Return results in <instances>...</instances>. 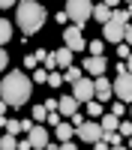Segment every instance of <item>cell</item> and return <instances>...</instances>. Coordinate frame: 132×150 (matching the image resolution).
<instances>
[{
    "instance_id": "obj_16",
    "label": "cell",
    "mask_w": 132,
    "mask_h": 150,
    "mask_svg": "<svg viewBox=\"0 0 132 150\" xmlns=\"http://www.w3.org/2000/svg\"><path fill=\"white\" fill-rule=\"evenodd\" d=\"M99 126H102V132H117V126H120V117H114L111 111H108V114H102Z\"/></svg>"
},
{
    "instance_id": "obj_12",
    "label": "cell",
    "mask_w": 132,
    "mask_h": 150,
    "mask_svg": "<svg viewBox=\"0 0 132 150\" xmlns=\"http://www.w3.org/2000/svg\"><path fill=\"white\" fill-rule=\"evenodd\" d=\"M93 84H96V102H108V99L114 96V84L108 81L105 75L102 78H93Z\"/></svg>"
},
{
    "instance_id": "obj_3",
    "label": "cell",
    "mask_w": 132,
    "mask_h": 150,
    "mask_svg": "<svg viewBox=\"0 0 132 150\" xmlns=\"http://www.w3.org/2000/svg\"><path fill=\"white\" fill-rule=\"evenodd\" d=\"M93 9H96V3H90V0H69L63 12L69 15V21L75 24L78 30H84V24L93 18Z\"/></svg>"
},
{
    "instance_id": "obj_8",
    "label": "cell",
    "mask_w": 132,
    "mask_h": 150,
    "mask_svg": "<svg viewBox=\"0 0 132 150\" xmlns=\"http://www.w3.org/2000/svg\"><path fill=\"white\" fill-rule=\"evenodd\" d=\"M114 84V96H117V102H123V105H132V75H117V78L111 81Z\"/></svg>"
},
{
    "instance_id": "obj_13",
    "label": "cell",
    "mask_w": 132,
    "mask_h": 150,
    "mask_svg": "<svg viewBox=\"0 0 132 150\" xmlns=\"http://www.w3.org/2000/svg\"><path fill=\"white\" fill-rule=\"evenodd\" d=\"M78 108H81V105L75 102V96H60V105H57L60 117H69V120H72V117L78 114Z\"/></svg>"
},
{
    "instance_id": "obj_27",
    "label": "cell",
    "mask_w": 132,
    "mask_h": 150,
    "mask_svg": "<svg viewBox=\"0 0 132 150\" xmlns=\"http://www.w3.org/2000/svg\"><path fill=\"white\" fill-rule=\"evenodd\" d=\"M30 78H33L36 84H42V81H48V69H36V72L30 75Z\"/></svg>"
},
{
    "instance_id": "obj_21",
    "label": "cell",
    "mask_w": 132,
    "mask_h": 150,
    "mask_svg": "<svg viewBox=\"0 0 132 150\" xmlns=\"http://www.w3.org/2000/svg\"><path fill=\"white\" fill-rule=\"evenodd\" d=\"M30 117H33V123H42V120H48V108H45V102L33 105V108H30Z\"/></svg>"
},
{
    "instance_id": "obj_10",
    "label": "cell",
    "mask_w": 132,
    "mask_h": 150,
    "mask_svg": "<svg viewBox=\"0 0 132 150\" xmlns=\"http://www.w3.org/2000/svg\"><path fill=\"white\" fill-rule=\"evenodd\" d=\"M105 69H108V60L105 57H87V60H84V72L93 75V78H102Z\"/></svg>"
},
{
    "instance_id": "obj_32",
    "label": "cell",
    "mask_w": 132,
    "mask_h": 150,
    "mask_svg": "<svg viewBox=\"0 0 132 150\" xmlns=\"http://www.w3.org/2000/svg\"><path fill=\"white\" fill-rule=\"evenodd\" d=\"M33 126H36V123H33V117H24V120H21V129H24V132H30Z\"/></svg>"
},
{
    "instance_id": "obj_41",
    "label": "cell",
    "mask_w": 132,
    "mask_h": 150,
    "mask_svg": "<svg viewBox=\"0 0 132 150\" xmlns=\"http://www.w3.org/2000/svg\"><path fill=\"white\" fill-rule=\"evenodd\" d=\"M45 150H60V144H57V141H51V144H48Z\"/></svg>"
},
{
    "instance_id": "obj_14",
    "label": "cell",
    "mask_w": 132,
    "mask_h": 150,
    "mask_svg": "<svg viewBox=\"0 0 132 150\" xmlns=\"http://www.w3.org/2000/svg\"><path fill=\"white\" fill-rule=\"evenodd\" d=\"M72 135H75V126H72V123H60V126L54 129V138H57V144H66V141H72Z\"/></svg>"
},
{
    "instance_id": "obj_31",
    "label": "cell",
    "mask_w": 132,
    "mask_h": 150,
    "mask_svg": "<svg viewBox=\"0 0 132 150\" xmlns=\"http://www.w3.org/2000/svg\"><path fill=\"white\" fill-rule=\"evenodd\" d=\"M129 51H132V48H129L126 42H123V45H117V54H120V57H123V60H129V57H132Z\"/></svg>"
},
{
    "instance_id": "obj_11",
    "label": "cell",
    "mask_w": 132,
    "mask_h": 150,
    "mask_svg": "<svg viewBox=\"0 0 132 150\" xmlns=\"http://www.w3.org/2000/svg\"><path fill=\"white\" fill-rule=\"evenodd\" d=\"M51 60H54V66L60 69V72H66L69 66H75L72 60H75V54L69 51V48H57V51H51Z\"/></svg>"
},
{
    "instance_id": "obj_29",
    "label": "cell",
    "mask_w": 132,
    "mask_h": 150,
    "mask_svg": "<svg viewBox=\"0 0 132 150\" xmlns=\"http://www.w3.org/2000/svg\"><path fill=\"white\" fill-rule=\"evenodd\" d=\"M60 123H63V120H60V111H51V114H48V126H60Z\"/></svg>"
},
{
    "instance_id": "obj_9",
    "label": "cell",
    "mask_w": 132,
    "mask_h": 150,
    "mask_svg": "<svg viewBox=\"0 0 132 150\" xmlns=\"http://www.w3.org/2000/svg\"><path fill=\"white\" fill-rule=\"evenodd\" d=\"M27 141H30L33 150H45L48 144H51V135H48V129L42 126V123H36V126L27 132Z\"/></svg>"
},
{
    "instance_id": "obj_18",
    "label": "cell",
    "mask_w": 132,
    "mask_h": 150,
    "mask_svg": "<svg viewBox=\"0 0 132 150\" xmlns=\"http://www.w3.org/2000/svg\"><path fill=\"white\" fill-rule=\"evenodd\" d=\"M84 108H87V117H90V120H96V117H102V114H108V111L102 108V102H96V99H93V102H87Z\"/></svg>"
},
{
    "instance_id": "obj_17",
    "label": "cell",
    "mask_w": 132,
    "mask_h": 150,
    "mask_svg": "<svg viewBox=\"0 0 132 150\" xmlns=\"http://www.w3.org/2000/svg\"><path fill=\"white\" fill-rule=\"evenodd\" d=\"M9 39H12V24L6 18H0V48H6Z\"/></svg>"
},
{
    "instance_id": "obj_35",
    "label": "cell",
    "mask_w": 132,
    "mask_h": 150,
    "mask_svg": "<svg viewBox=\"0 0 132 150\" xmlns=\"http://www.w3.org/2000/svg\"><path fill=\"white\" fill-rule=\"evenodd\" d=\"M81 123H84V117H81V111H78V114H75V117H72V126H75V129H78V126H81Z\"/></svg>"
},
{
    "instance_id": "obj_43",
    "label": "cell",
    "mask_w": 132,
    "mask_h": 150,
    "mask_svg": "<svg viewBox=\"0 0 132 150\" xmlns=\"http://www.w3.org/2000/svg\"><path fill=\"white\" fill-rule=\"evenodd\" d=\"M111 150H129V147H126V144H120V147H111Z\"/></svg>"
},
{
    "instance_id": "obj_1",
    "label": "cell",
    "mask_w": 132,
    "mask_h": 150,
    "mask_svg": "<svg viewBox=\"0 0 132 150\" xmlns=\"http://www.w3.org/2000/svg\"><path fill=\"white\" fill-rule=\"evenodd\" d=\"M30 96H33V78H27V72L12 69V72L3 75V81H0V99L6 105L21 108V105L30 102Z\"/></svg>"
},
{
    "instance_id": "obj_40",
    "label": "cell",
    "mask_w": 132,
    "mask_h": 150,
    "mask_svg": "<svg viewBox=\"0 0 132 150\" xmlns=\"http://www.w3.org/2000/svg\"><path fill=\"white\" fill-rule=\"evenodd\" d=\"M0 117H6V102L0 99Z\"/></svg>"
},
{
    "instance_id": "obj_19",
    "label": "cell",
    "mask_w": 132,
    "mask_h": 150,
    "mask_svg": "<svg viewBox=\"0 0 132 150\" xmlns=\"http://www.w3.org/2000/svg\"><path fill=\"white\" fill-rule=\"evenodd\" d=\"M81 78H84V72H81L78 66H69V69L63 72V81H66V84H78Z\"/></svg>"
},
{
    "instance_id": "obj_26",
    "label": "cell",
    "mask_w": 132,
    "mask_h": 150,
    "mask_svg": "<svg viewBox=\"0 0 132 150\" xmlns=\"http://www.w3.org/2000/svg\"><path fill=\"white\" fill-rule=\"evenodd\" d=\"M33 57H36V63H39V66H45V63H48V57H51V51H45V48H36Z\"/></svg>"
},
{
    "instance_id": "obj_23",
    "label": "cell",
    "mask_w": 132,
    "mask_h": 150,
    "mask_svg": "<svg viewBox=\"0 0 132 150\" xmlns=\"http://www.w3.org/2000/svg\"><path fill=\"white\" fill-rule=\"evenodd\" d=\"M3 132H6V135H18V132H24V129H21V120H12V117H9L6 126H3Z\"/></svg>"
},
{
    "instance_id": "obj_34",
    "label": "cell",
    "mask_w": 132,
    "mask_h": 150,
    "mask_svg": "<svg viewBox=\"0 0 132 150\" xmlns=\"http://www.w3.org/2000/svg\"><path fill=\"white\" fill-rule=\"evenodd\" d=\"M54 21L63 24V21H69V15H66V12H54Z\"/></svg>"
},
{
    "instance_id": "obj_30",
    "label": "cell",
    "mask_w": 132,
    "mask_h": 150,
    "mask_svg": "<svg viewBox=\"0 0 132 150\" xmlns=\"http://www.w3.org/2000/svg\"><path fill=\"white\" fill-rule=\"evenodd\" d=\"M6 63H9V51L0 48V72H6Z\"/></svg>"
},
{
    "instance_id": "obj_6",
    "label": "cell",
    "mask_w": 132,
    "mask_h": 150,
    "mask_svg": "<svg viewBox=\"0 0 132 150\" xmlns=\"http://www.w3.org/2000/svg\"><path fill=\"white\" fill-rule=\"evenodd\" d=\"M75 135H78V141H84V144H96V141H102V126L96 120H84L81 126L75 129Z\"/></svg>"
},
{
    "instance_id": "obj_5",
    "label": "cell",
    "mask_w": 132,
    "mask_h": 150,
    "mask_svg": "<svg viewBox=\"0 0 132 150\" xmlns=\"http://www.w3.org/2000/svg\"><path fill=\"white\" fill-rule=\"evenodd\" d=\"M72 96H75L78 105L93 102V99H96V84H93V78H81L78 84H72Z\"/></svg>"
},
{
    "instance_id": "obj_37",
    "label": "cell",
    "mask_w": 132,
    "mask_h": 150,
    "mask_svg": "<svg viewBox=\"0 0 132 150\" xmlns=\"http://www.w3.org/2000/svg\"><path fill=\"white\" fill-rule=\"evenodd\" d=\"M18 150H33V147H30V141H27V138H21V141H18Z\"/></svg>"
},
{
    "instance_id": "obj_44",
    "label": "cell",
    "mask_w": 132,
    "mask_h": 150,
    "mask_svg": "<svg viewBox=\"0 0 132 150\" xmlns=\"http://www.w3.org/2000/svg\"><path fill=\"white\" fill-rule=\"evenodd\" d=\"M126 12H129V18H132V3H126Z\"/></svg>"
},
{
    "instance_id": "obj_33",
    "label": "cell",
    "mask_w": 132,
    "mask_h": 150,
    "mask_svg": "<svg viewBox=\"0 0 132 150\" xmlns=\"http://www.w3.org/2000/svg\"><path fill=\"white\" fill-rule=\"evenodd\" d=\"M18 3H12V0H0V9H15Z\"/></svg>"
},
{
    "instance_id": "obj_47",
    "label": "cell",
    "mask_w": 132,
    "mask_h": 150,
    "mask_svg": "<svg viewBox=\"0 0 132 150\" xmlns=\"http://www.w3.org/2000/svg\"><path fill=\"white\" fill-rule=\"evenodd\" d=\"M0 138H3V135H0Z\"/></svg>"
},
{
    "instance_id": "obj_24",
    "label": "cell",
    "mask_w": 132,
    "mask_h": 150,
    "mask_svg": "<svg viewBox=\"0 0 132 150\" xmlns=\"http://www.w3.org/2000/svg\"><path fill=\"white\" fill-rule=\"evenodd\" d=\"M117 132H120V138H132V120H120V126H117Z\"/></svg>"
},
{
    "instance_id": "obj_20",
    "label": "cell",
    "mask_w": 132,
    "mask_h": 150,
    "mask_svg": "<svg viewBox=\"0 0 132 150\" xmlns=\"http://www.w3.org/2000/svg\"><path fill=\"white\" fill-rule=\"evenodd\" d=\"M87 51H90V57H105L102 51H105V39H90L87 42Z\"/></svg>"
},
{
    "instance_id": "obj_39",
    "label": "cell",
    "mask_w": 132,
    "mask_h": 150,
    "mask_svg": "<svg viewBox=\"0 0 132 150\" xmlns=\"http://www.w3.org/2000/svg\"><path fill=\"white\" fill-rule=\"evenodd\" d=\"M126 45L132 48V24H129V30H126Z\"/></svg>"
},
{
    "instance_id": "obj_42",
    "label": "cell",
    "mask_w": 132,
    "mask_h": 150,
    "mask_svg": "<svg viewBox=\"0 0 132 150\" xmlns=\"http://www.w3.org/2000/svg\"><path fill=\"white\" fill-rule=\"evenodd\" d=\"M126 72H129V75H132V57H129V60H126Z\"/></svg>"
},
{
    "instance_id": "obj_4",
    "label": "cell",
    "mask_w": 132,
    "mask_h": 150,
    "mask_svg": "<svg viewBox=\"0 0 132 150\" xmlns=\"http://www.w3.org/2000/svg\"><path fill=\"white\" fill-rule=\"evenodd\" d=\"M126 30H129V24L111 18V21L102 27V39H105V42H114V45H123V42H126Z\"/></svg>"
},
{
    "instance_id": "obj_22",
    "label": "cell",
    "mask_w": 132,
    "mask_h": 150,
    "mask_svg": "<svg viewBox=\"0 0 132 150\" xmlns=\"http://www.w3.org/2000/svg\"><path fill=\"white\" fill-rule=\"evenodd\" d=\"M102 141H105L108 147H120V144H123V138H120V132H102Z\"/></svg>"
},
{
    "instance_id": "obj_36",
    "label": "cell",
    "mask_w": 132,
    "mask_h": 150,
    "mask_svg": "<svg viewBox=\"0 0 132 150\" xmlns=\"http://www.w3.org/2000/svg\"><path fill=\"white\" fill-rule=\"evenodd\" d=\"M60 150H78V144L75 141H66V144H60Z\"/></svg>"
},
{
    "instance_id": "obj_45",
    "label": "cell",
    "mask_w": 132,
    "mask_h": 150,
    "mask_svg": "<svg viewBox=\"0 0 132 150\" xmlns=\"http://www.w3.org/2000/svg\"><path fill=\"white\" fill-rule=\"evenodd\" d=\"M126 147H129V150H132V138H129V141H126Z\"/></svg>"
},
{
    "instance_id": "obj_2",
    "label": "cell",
    "mask_w": 132,
    "mask_h": 150,
    "mask_svg": "<svg viewBox=\"0 0 132 150\" xmlns=\"http://www.w3.org/2000/svg\"><path fill=\"white\" fill-rule=\"evenodd\" d=\"M45 21H48V9L42 3H36V0H18V6H15V24H18V30L24 36L39 33L45 27Z\"/></svg>"
},
{
    "instance_id": "obj_7",
    "label": "cell",
    "mask_w": 132,
    "mask_h": 150,
    "mask_svg": "<svg viewBox=\"0 0 132 150\" xmlns=\"http://www.w3.org/2000/svg\"><path fill=\"white\" fill-rule=\"evenodd\" d=\"M63 48H69L72 54H75V51H84V48H87V39H84V33L75 27V24H69V27L63 30Z\"/></svg>"
},
{
    "instance_id": "obj_25",
    "label": "cell",
    "mask_w": 132,
    "mask_h": 150,
    "mask_svg": "<svg viewBox=\"0 0 132 150\" xmlns=\"http://www.w3.org/2000/svg\"><path fill=\"white\" fill-rule=\"evenodd\" d=\"M60 84H66V81H63V72H48V87H54V90H57Z\"/></svg>"
},
{
    "instance_id": "obj_28",
    "label": "cell",
    "mask_w": 132,
    "mask_h": 150,
    "mask_svg": "<svg viewBox=\"0 0 132 150\" xmlns=\"http://www.w3.org/2000/svg\"><path fill=\"white\" fill-rule=\"evenodd\" d=\"M111 114L123 120V114H126V105H123V102H114V105H111Z\"/></svg>"
},
{
    "instance_id": "obj_38",
    "label": "cell",
    "mask_w": 132,
    "mask_h": 150,
    "mask_svg": "<svg viewBox=\"0 0 132 150\" xmlns=\"http://www.w3.org/2000/svg\"><path fill=\"white\" fill-rule=\"evenodd\" d=\"M93 150H111V147H108L105 141H96V144H93Z\"/></svg>"
},
{
    "instance_id": "obj_46",
    "label": "cell",
    "mask_w": 132,
    "mask_h": 150,
    "mask_svg": "<svg viewBox=\"0 0 132 150\" xmlns=\"http://www.w3.org/2000/svg\"><path fill=\"white\" fill-rule=\"evenodd\" d=\"M129 120H132V105H129Z\"/></svg>"
},
{
    "instance_id": "obj_15",
    "label": "cell",
    "mask_w": 132,
    "mask_h": 150,
    "mask_svg": "<svg viewBox=\"0 0 132 150\" xmlns=\"http://www.w3.org/2000/svg\"><path fill=\"white\" fill-rule=\"evenodd\" d=\"M111 15H114V12H111V6H108V3H96V9H93V18L99 21L102 27H105L108 21H111Z\"/></svg>"
}]
</instances>
